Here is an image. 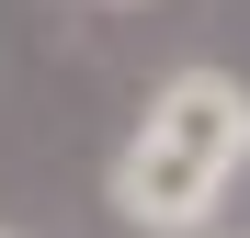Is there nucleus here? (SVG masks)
<instances>
[{
  "mask_svg": "<svg viewBox=\"0 0 250 238\" xmlns=\"http://www.w3.org/2000/svg\"><path fill=\"white\" fill-rule=\"evenodd\" d=\"M137 136L205 159V170H239V159H250V91H239L228 68H171V79L148 91V125H137Z\"/></svg>",
  "mask_w": 250,
  "mask_h": 238,
  "instance_id": "f257e3e1",
  "label": "nucleus"
},
{
  "mask_svg": "<svg viewBox=\"0 0 250 238\" xmlns=\"http://www.w3.org/2000/svg\"><path fill=\"white\" fill-rule=\"evenodd\" d=\"M216 182H228V170H205V159L159 147V136H125V159H114V216H137V227H205Z\"/></svg>",
  "mask_w": 250,
  "mask_h": 238,
  "instance_id": "f03ea898",
  "label": "nucleus"
}]
</instances>
